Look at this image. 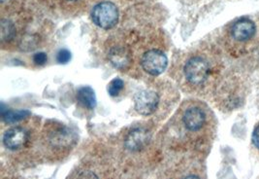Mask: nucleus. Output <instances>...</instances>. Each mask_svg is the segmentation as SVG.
Masks as SVG:
<instances>
[{
	"instance_id": "obj_11",
	"label": "nucleus",
	"mask_w": 259,
	"mask_h": 179,
	"mask_svg": "<svg viewBox=\"0 0 259 179\" xmlns=\"http://www.w3.org/2000/svg\"><path fill=\"white\" fill-rule=\"evenodd\" d=\"M15 26L11 21L2 20L1 21V40L2 42L10 41L15 36Z\"/></svg>"
},
{
	"instance_id": "obj_16",
	"label": "nucleus",
	"mask_w": 259,
	"mask_h": 179,
	"mask_svg": "<svg viewBox=\"0 0 259 179\" xmlns=\"http://www.w3.org/2000/svg\"><path fill=\"white\" fill-rule=\"evenodd\" d=\"M74 179H98V177L95 175L94 172L90 170H82L80 171Z\"/></svg>"
},
{
	"instance_id": "obj_10",
	"label": "nucleus",
	"mask_w": 259,
	"mask_h": 179,
	"mask_svg": "<svg viewBox=\"0 0 259 179\" xmlns=\"http://www.w3.org/2000/svg\"><path fill=\"white\" fill-rule=\"evenodd\" d=\"M77 98L82 106L89 108V109H93L96 105V97H95V92L90 87L81 88L77 93Z\"/></svg>"
},
{
	"instance_id": "obj_1",
	"label": "nucleus",
	"mask_w": 259,
	"mask_h": 179,
	"mask_svg": "<svg viewBox=\"0 0 259 179\" xmlns=\"http://www.w3.org/2000/svg\"><path fill=\"white\" fill-rule=\"evenodd\" d=\"M211 71L210 62L199 56L190 58L184 68L187 80L193 86H201L207 82Z\"/></svg>"
},
{
	"instance_id": "obj_19",
	"label": "nucleus",
	"mask_w": 259,
	"mask_h": 179,
	"mask_svg": "<svg viewBox=\"0 0 259 179\" xmlns=\"http://www.w3.org/2000/svg\"><path fill=\"white\" fill-rule=\"evenodd\" d=\"M69 1H76V0H69Z\"/></svg>"
},
{
	"instance_id": "obj_18",
	"label": "nucleus",
	"mask_w": 259,
	"mask_h": 179,
	"mask_svg": "<svg viewBox=\"0 0 259 179\" xmlns=\"http://www.w3.org/2000/svg\"><path fill=\"white\" fill-rule=\"evenodd\" d=\"M184 179H202L199 175L196 174H189L188 176H186Z\"/></svg>"
},
{
	"instance_id": "obj_6",
	"label": "nucleus",
	"mask_w": 259,
	"mask_h": 179,
	"mask_svg": "<svg viewBox=\"0 0 259 179\" xmlns=\"http://www.w3.org/2000/svg\"><path fill=\"white\" fill-rule=\"evenodd\" d=\"M183 121L189 131H200L207 123V114L200 106H190L184 113Z\"/></svg>"
},
{
	"instance_id": "obj_12",
	"label": "nucleus",
	"mask_w": 259,
	"mask_h": 179,
	"mask_svg": "<svg viewBox=\"0 0 259 179\" xmlns=\"http://www.w3.org/2000/svg\"><path fill=\"white\" fill-rule=\"evenodd\" d=\"M28 116H29L28 111H7L5 113H2V118L6 123H9V124L25 119Z\"/></svg>"
},
{
	"instance_id": "obj_2",
	"label": "nucleus",
	"mask_w": 259,
	"mask_h": 179,
	"mask_svg": "<svg viewBox=\"0 0 259 179\" xmlns=\"http://www.w3.org/2000/svg\"><path fill=\"white\" fill-rule=\"evenodd\" d=\"M93 21L97 26L103 29L114 27L118 20V10L117 6L109 1L96 4L92 13Z\"/></svg>"
},
{
	"instance_id": "obj_7",
	"label": "nucleus",
	"mask_w": 259,
	"mask_h": 179,
	"mask_svg": "<svg viewBox=\"0 0 259 179\" xmlns=\"http://www.w3.org/2000/svg\"><path fill=\"white\" fill-rule=\"evenodd\" d=\"M28 133L23 128H12L5 132L3 144L10 150H18L27 142Z\"/></svg>"
},
{
	"instance_id": "obj_13",
	"label": "nucleus",
	"mask_w": 259,
	"mask_h": 179,
	"mask_svg": "<svg viewBox=\"0 0 259 179\" xmlns=\"http://www.w3.org/2000/svg\"><path fill=\"white\" fill-rule=\"evenodd\" d=\"M123 88V81L121 79H114L108 87V92L110 94V96H118L120 93V91Z\"/></svg>"
},
{
	"instance_id": "obj_3",
	"label": "nucleus",
	"mask_w": 259,
	"mask_h": 179,
	"mask_svg": "<svg viewBox=\"0 0 259 179\" xmlns=\"http://www.w3.org/2000/svg\"><path fill=\"white\" fill-rule=\"evenodd\" d=\"M256 24L249 19H240L236 21L230 28V36L239 44H246L256 35Z\"/></svg>"
},
{
	"instance_id": "obj_8",
	"label": "nucleus",
	"mask_w": 259,
	"mask_h": 179,
	"mask_svg": "<svg viewBox=\"0 0 259 179\" xmlns=\"http://www.w3.org/2000/svg\"><path fill=\"white\" fill-rule=\"evenodd\" d=\"M150 132L145 129H135L130 131L125 138V147L130 151H139L149 144Z\"/></svg>"
},
{
	"instance_id": "obj_15",
	"label": "nucleus",
	"mask_w": 259,
	"mask_h": 179,
	"mask_svg": "<svg viewBox=\"0 0 259 179\" xmlns=\"http://www.w3.org/2000/svg\"><path fill=\"white\" fill-rule=\"evenodd\" d=\"M251 144L254 147V149L259 152V122L254 127L252 134H251Z\"/></svg>"
},
{
	"instance_id": "obj_9",
	"label": "nucleus",
	"mask_w": 259,
	"mask_h": 179,
	"mask_svg": "<svg viewBox=\"0 0 259 179\" xmlns=\"http://www.w3.org/2000/svg\"><path fill=\"white\" fill-rule=\"evenodd\" d=\"M109 60L118 68L123 69L130 65V55L123 49L116 48L112 50L109 55Z\"/></svg>"
},
{
	"instance_id": "obj_17",
	"label": "nucleus",
	"mask_w": 259,
	"mask_h": 179,
	"mask_svg": "<svg viewBox=\"0 0 259 179\" xmlns=\"http://www.w3.org/2000/svg\"><path fill=\"white\" fill-rule=\"evenodd\" d=\"M33 60L37 65H44L47 61V55L45 53H37L33 57Z\"/></svg>"
},
{
	"instance_id": "obj_5",
	"label": "nucleus",
	"mask_w": 259,
	"mask_h": 179,
	"mask_svg": "<svg viewBox=\"0 0 259 179\" xmlns=\"http://www.w3.org/2000/svg\"><path fill=\"white\" fill-rule=\"evenodd\" d=\"M159 102V96L153 91L144 90L136 94L134 97L135 109L142 115L148 116L156 110Z\"/></svg>"
},
{
	"instance_id": "obj_14",
	"label": "nucleus",
	"mask_w": 259,
	"mask_h": 179,
	"mask_svg": "<svg viewBox=\"0 0 259 179\" xmlns=\"http://www.w3.org/2000/svg\"><path fill=\"white\" fill-rule=\"evenodd\" d=\"M57 59L59 63H67L71 59L70 52L68 50H60L59 53H58V56H57Z\"/></svg>"
},
{
	"instance_id": "obj_4",
	"label": "nucleus",
	"mask_w": 259,
	"mask_h": 179,
	"mask_svg": "<svg viewBox=\"0 0 259 179\" xmlns=\"http://www.w3.org/2000/svg\"><path fill=\"white\" fill-rule=\"evenodd\" d=\"M167 63V57L161 51L158 50L148 51L142 57V67L147 73L153 76L159 75L164 71Z\"/></svg>"
}]
</instances>
